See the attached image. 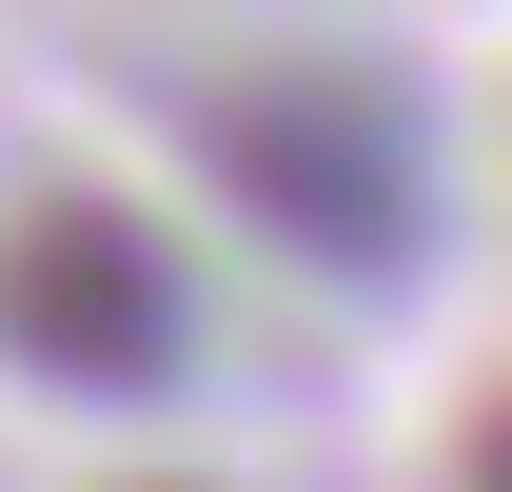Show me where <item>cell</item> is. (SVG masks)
I'll list each match as a JSON object with an SVG mask.
<instances>
[{
  "label": "cell",
  "instance_id": "7a4b0ae2",
  "mask_svg": "<svg viewBox=\"0 0 512 492\" xmlns=\"http://www.w3.org/2000/svg\"><path fill=\"white\" fill-rule=\"evenodd\" d=\"M217 158H237L256 197H276V237L296 256H355V276H394L414 256V99L394 79H276V99H237L217 119Z\"/></svg>",
  "mask_w": 512,
  "mask_h": 492
},
{
  "label": "cell",
  "instance_id": "3957f363",
  "mask_svg": "<svg viewBox=\"0 0 512 492\" xmlns=\"http://www.w3.org/2000/svg\"><path fill=\"white\" fill-rule=\"evenodd\" d=\"M473 492H512V414H493V433H473Z\"/></svg>",
  "mask_w": 512,
  "mask_h": 492
},
{
  "label": "cell",
  "instance_id": "6da1fadb",
  "mask_svg": "<svg viewBox=\"0 0 512 492\" xmlns=\"http://www.w3.org/2000/svg\"><path fill=\"white\" fill-rule=\"evenodd\" d=\"M0 355L40 374V394H178L197 296H178V256H158V217L20 197V237H0Z\"/></svg>",
  "mask_w": 512,
  "mask_h": 492
}]
</instances>
